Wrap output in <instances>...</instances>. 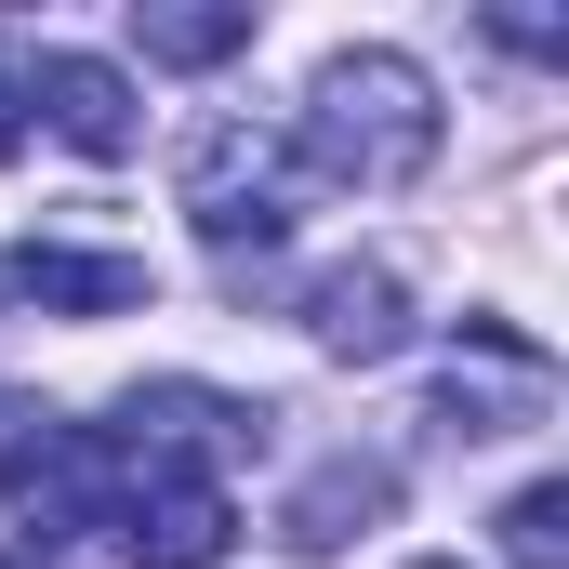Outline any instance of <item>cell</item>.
Instances as JSON below:
<instances>
[{
  "mask_svg": "<svg viewBox=\"0 0 569 569\" xmlns=\"http://www.w3.org/2000/svg\"><path fill=\"white\" fill-rule=\"evenodd\" d=\"M291 186H345V199H398L411 172L437 159V80L411 53H385V40H345L318 80H305V107H291Z\"/></svg>",
  "mask_w": 569,
  "mask_h": 569,
  "instance_id": "6da1fadb",
  "label": "cell"
},
{
  "mask_svg": "<svg viewBox=\"0 0 569 569\" xmlns=\"http://www.w3.org/2000/svg\"><path fill=\"white\" fill-rule=\"evenodd\" d=\"M172 199H186V226L239 266V252H279L291 239V146L266 120H199L186 159H172Z\"/></svg>",
  "mask_w": 569,
  "mask_h": 569,
  "instance_id": "7a4b0ae2",
  "label": "cell"
},
{
  "mask_svg": "<svg viewBox=\"0 0 569 569\" xmlns=\"http://www.w3.org/2000/svg\"><path fill=\"white\" fill-rule=\"evenodd\" d=\"M0 503L27 517V543H80V530H107V517H120V437L27 411V425L0 437Z\"/></svg>",
  "mask_w": 569,
  "mask_h": 569,
  "instance_id": "3957f363",
  "label": "cell"
},
{
  "mask_svg": "<svg viewBox=\"0 0 569 569\" xmlns=\"http://www.w3.org/2000/svg\"><path fill=\"white\" fill-rule=\"evenodd\" d=\"M107 543H120V569H226L239 503H226V477H199V463L120 450V517H107Z\"/></svg>",
  "mask_w": 569,
  "mask_h": 569,
  "instance_id": "277c9868",
  "label": "cell"
},
{
  "mask_svg": "<svg viewBox=\"0 0 569 569\" xmlns=\"http://www.w3.org/2000/svg\"><path fill=\"white\" fill-rule=\"evenodd\" d=\"M557 411V358L530 345V331H503V318H463V358H450V385H437V425L450 437H517Z\"/></svg>",
  "mask_w": 569,
  "mask_h": 569,
  "instance_id": "5b68a950",
  "label": "cell"
},
{
  "mask_svg": "<svg viewBox=\"0 0 569 569\" xmlns=\"http://www.w3.org/2000/svg\"><path fill=\"white\" fill-rule=\"evenodd\" d=\"M279 411H252V398H212V385H133L120 398V450H159V463H199V477H226L239 450H266Z\"/></svg>",
  "mask_w": 569,
  "mask_h": 569,
  "instance_id": "8992f818",
  "label": "cell"
},
{
  "mask_svg": "<svg viewBox=\"0 0 569 569\" xmlns=\"http://www.w3.org/2000/svg\"><path fill=\"white\" fill-rule=\"evenodd\" d=\"M305 345H318V358H345V371H385V358L411 345V279H398L385 252L318 266V279H305Z\"/></svg>",
  "mask_w": 569,
  "mask_h": 569,
  "instance_id": "52a82bcc",
  "label": "cell"
},
{
  "mask_svg": "<svg viewBox=\"0 0 569 569\" xmlns=\"http://www.w3.org/2000/svg\"><path fill=\"white\" fill-rule=\"evenodd\" d=\"M13 93H27L40 133H67L80 159H133V146H146V107H133V80H120L107 53H40Z\"/></svg>",
  "mask_w": 569,
  "mask_h": 569,
  "instance_id": "ba28073f",
  "label": "cell"
},
{
  "mask_svg": "<svg viewBox=\"0 0 569 569\" xmlns=\"http://www.w3.org/2000/svg\"><path fill=\"white\" fill-rule=\"evenodd\" d=\"M13 305H40V318H146V252H80V239H27L13 266H0Z\"/></svg>",
  "mask_w": 569,
  "mask_h": 569,
  "instance_id": "9c48e42d",
  "label": "cell"
},
{
  "mask_svg": "<svg viewBox=\"0 0 569 569\" xmlns=\"http://www.w3.org/2000/svg\"><path fill=\"white\" fill-rule=\"evenodd\" d=\"M371 517H398V463H385V450H331V463H305V477H291L279 543H291V557H345Z\"/></svg>",
  "mask_w": 569,
  "mask_h": 569,
  "instance_id": "30bf717a",
  "label": "cell"
},
{
  "mask_svg": "<svg viewBox=\"0 0 569 569\" xmlns=\"http://www.w3.org/2000/svg\"><path fill=\"white\" fill-rule=\"evenodd\" d=\"M133 40L146 67H226L252 53V0H133Z\"/></svg>",
  "mask_w": 569,
  "mask_h": 569,
  "instance_id": "8fae6325",
  "label": "cell"
},
{
  "mask_svg": "<svg viewBox=\"0 0 569 569\" xmlns=\"http://www.w3.org/2000/svg\"><path fill=\"white\" fill-rule=\"evenodd\" d=\"M503 569H569V490L557 477H530L503 503Z\"/></svg>",
  "mask_w": 569,
  "mask_h": 569,
  "instance_id": "7c38bea8",
  "label": "cell"
},
{
  "mask_svg": "<svg viewBox=\"0 0 569 569\" xmlns=\"http://www.w3.org/2000/svg\"><path fill=\"white\" fill-rule=\"evenodd\" d=\"M13 146H27V93L0 80V159H13Z\"/></svg>",
  "mask_w": 569,
  "mask_h": 569,
  "instance_id": "4fadbf2b",
  "label": "cell"
},
{
  "mask_svg": "<svg viewBox=\"0 0 569 569\" xmlns=\"http://www.w3.org/2000/svg\"><path fill=\"white\" fill-rule=\"evenodd\" d=\"M0 569H27V557H0Z\"/></svg>",
  "mask_w": 569,
  "mask_h": 569,
  "instance_id": "5bb4252c",
  "label": "cell"
}]
</instances>
